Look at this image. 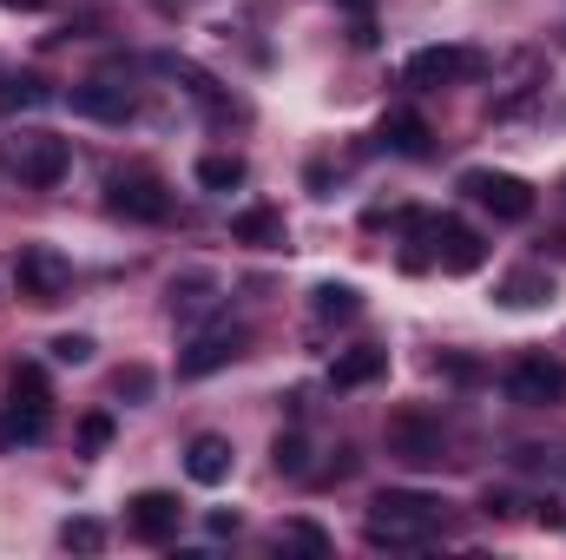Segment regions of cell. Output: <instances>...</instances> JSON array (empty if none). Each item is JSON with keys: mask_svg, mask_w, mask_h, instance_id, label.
I'll use <instances>...</instances> for the list:
<instances>
[{"mask_svg": "<svg viewBox=\"0 0 566 560\" xmlns=\"http://www.w3.org/2000/svg\"><path fill=\"white\" fill-rule=\"evenodd\" d=\"M244 343H251V336H244L238 323H218V330H198V336L185 343V356H178V376H191V383H198V376H211V370H224V363H238V356H244Z\"/></svg>", "mask_w": 566, "mask_h": 560, "instance_id": "8fae6325", "label": "cell"}, {"mask_svg": "<svg viewBox=\"0 0 566 560\" xmlns=\"http://www.w3.org/2000/svg\"><path fill=\"white\" fill-rule=\"evenodd\" d=\"M126 521H133V535H139V541H171V535H178V521H185V508H178V495L145 488V495L126 501Z\"/></svg>", "mask_w": 566, "mask_h": 560, "instance_id": "4fadbf2b", "label": "cell"}, {"mask_svg": "<svg viewBox=\"0 0 566 560\" xmlns=\"http://www.w3.org/2000/svg\"><path fill=\"white\" fill-rule=\"evenodd\" d=\"M13 283H20V297L27 303H60L66 290H73V258H60L53 245H20V258H13Z\"/></svg>", "mask_w": 566, "mask_h": 560, "instance_id": "52a82bcc", "label": "cell"}, {"mask_svg": "<svg viewBox=\"0 0 566 560\" xmlns=\"http://www.w3.org/2000/svg\"><path fill=\"white\" fill-rule=\"evenodd\" d=\"M60 548H66V554H99V548H106V528L80 515V521H66V528H60Z\"/></svg>", "mask_w": 566, "mask_h": 560, "instance_id": "603a6c76", "label": "cell"}, {"mask_svg": "<svg viewBox=\"0 0 566 560\" xmlns=\"http://www.w3.org/2000/svg\"><path fill=\"white\" fill-rule=\"evenodd\" d=\"M66 165H73V145L60 133H46V126H20V133L0 139V172L27 191H53L66 178Z\"/></svg>", "mask_w": 566, "mask_h": 560, "instance_id": "3957f363", "label": "cell"}, {"mask_svg": "<svg viewBox=\"0 0 566 560\" xmlns=\"http://www.w3.org/2000/svg\"><path fill=\"white\" fill-rule=\"evenodd\" d=\"M106 205H113L119 218H133V225H165V218H171V191H165V178L145 172V165L106 172Z\"/></svg>", "mask_w": 566, "mask_h": 560, "instance_id": "5b68a950", "label": "cell"}, {"mask_svg": "<svg viewBox=\"0 0 566 560\" xmlns=\"http://www.w3.org/2000/svg\"><path fill=\"white\" fill-rule=\"evenodd\" d=\"M441 528V501L416 488H382L369 501V548H422Z\"/></svg>", "mask_w": 566, "mask_h": 560, "instance_id": "7a4b0ae2", "label": "cell"}, {"mask_svg": "<svg viewBox=\"0 0 566 560\" xmlns=\"http://www.w3.org/2000/svg\"><path fill=\"white\" fill-rule=\"evenodd\" d=\"M106 442H113V416H106V409H93V416L80 422V448H86V455H99Z\"/></svg>", "mask_w": 566, "mask_h": 560, "instance_id": "4316f807", "label": "cell"}, {"mask_svg": "<svg viewBox=\"0 0 566 560\" xmlns=\"http://www.w3.org/2000/svg\"><path fill=\"white\" fill-rule=\"evenodd\" d=\"M474 73H488V60H481L474 46H422V53H409V66H402V80H409V86H422V93L468 86Z\"/></svg>", "mask_w": 566, "mask_h": 560, "instance_id": "ba28073f", "label": "cell"}, {"mask_svg": "<svg viewBox=\"0 0 566 560\" xmlns=\"http://www.w3.org/2000/svg\"><path fill=\"white\" fill-rule=\"evenodd\" d=\"M218 290H224V283L211 278V271L171 278V310H178V317H205V310H218Z\"/></svg>", "mask_w": 566, "mask_h": 560, "instance_id": "ffe728a7", "label": "cell"}, {"mask_svg": "<svg viewBox=\"0 0 566 560\" xmlns=\"http://www.w3.org/2000/svg\"><path fill=\"white\" fill-rule=\"evenodd\" d=\"M244 178H251V165H244L238 152H205V158H198V185H205V191H238Z\"/></svg>", "mask_w": 566, "mask_h": 560, "instance_id": "44dd1931", "label": "cell"}, {"mask_svg": "<svg viewBox=\"0 0 566 560\" xmlns=\"http://www.w3.org/2000/svg\"><path fill=\"white\" fill-rule=\"evenodd\" d=\"M0 7H7V13H40L46 0H0Z\"/></svg>", "mask_w": 566, "mask_h": 560, "instance_id": "f1b7e54d", "label": "cell"}, {"mask_svg": "<svg viewBox=\"0 0 566 560\" xmlns=\"http://www.w3.org/2000/svg\"><path fill=\"white\" fill-rule=\"evenodd\" d=\"M46 350H53V363H73V370H80V363H93V336H80V330H66V336H53Z\"/></svg>", "mask_w": 566, "mask_h": 560, "instance_id": "d4e9b609", "label": "cell"}, {"mask_svg": "<svg viewBox=\"0 0 566 560\" xmlns=\"http://www.w3.org/2000/svg\"><path fill=\"white\" fill-rule=\"evenodd\" d=\"M113 390H119L126 403H145V396H151V370H139V363H133V370H119V383H113Z\"/></svg>", "mask_w": 566, "mask_h": 560, "instance_id": "83f0119b", "label": "cell"}, {"mask_svg": "<svg viewBox=\"0 0 566 560\" xmlns=\"http://www.w3.org/2000/svg\"><path fill=\"white\" fill-rule=\"evenodd\" d=\"M494 303L501 310H541V303H554V278L547 271H514V278H501Z\"/></svg>", "mask_w": 566, "mask_h": 560, "instance_id": "ac0fdd59", "label": "cell"}, {"mask_svg": "<svg viewBox=\"0 0 566 560\" xmlns=\"http://www.w3.org/2000/svg\"><path fill=\"white\" fill-rule=\"evenodd\" d=\"M376 139L389 145L396 158H428V152H434L428 120H422V113H402V106H396V113H382V133H376Z\"/></svg>", "mask_w": 566, "mask_h": 560, "instance_id": "2e32d148", "label": "cell"}, {"mask_svg": "<svg viewBox=\"0 0 566 560\" xmlns=\"http://www.w3.org/2000/svg\"><path fill=\"white\" fill-rule=\"evenodd\" d=\"M66 106H73L80 120H99V126H126V120H133V86H119L113 73H93V80H80V86L66 93Z\"/></svg>", "mask_w": 566, "mask_h": 560, "instance_id": "30bf717a", "label": "cell"}, {"mask_svg": "<svg viewBox=\"0 0 566 560\" xmlns=\"http://www.w3.org/2000/svg\"><path fill=\"white\" fill-rule=\"evenodd\" d=\"M7 435L0 442H46L53 435V390H46V370L40 363H20L13 376H7Z\"/></svg>", "mask_w": 566, "mask_h": 560, "instance_id": "277c9868", "label": "cell"}, {"mask_svg": "<svg viewBox=\"0 0 566 560\" xmlns=\"http://www.w3.org/2000/svg\"><path fill=\"white\" fill-rule=\"evenodd\" d=\"M461 191L481 205V211H494L501 225H527L534 218V185L527 178H514V172H461Z\"/></svg>", "mask_w": 566, "mask_h": 560, "instance_id": "8992f818", "label": "cell"}, {"mask_svg": "<svg viewBox=\"0 0 566 560\" xmlns=\"http://www.w3.org/2000/svg\"><path fill=\"white\" fill-rule=\"evenodd\" d=\"M402 225H409V251H402V265H409V271L441 265L448 278H474V271L488 265L481 231H468L461 218H441V211H402Z\"/></svg>", "mask_w": 566, "mask_h": 560, "instance_id": "6da1fadb", "label": "cell"}, {"mask_svg": "<svg viewBox=\"0 0 566 560\" xmlns=\"http://www.w3.org/2000/svg\"><path fill=\"white\" fill-rule=\"evenodd\" d=\"M283 548H296V554H329V535H323V528H316V521H290V528H283Z\"/></svg>", "mask_w": 566, "mask_h": 560, "instance_id": "cb8c5ba5", "label": "cell"}, {"mask_svg": "<svg viewBox=\"0 0 566 560\" xmlns=\"http://www.w3.org/2000/svg\"><path fill=\"white\" fill-rule=\"evenodd\" d=\"M277 475H310V455H303V435H277Z\"/></svg>", "mask_w": 566, "mask_h": 560, "instance_id": "484cf974", "label": "cell"}, {"mask_svg": "<svg viewBox=\"0 0 566 560\" xmlns=\"http://www.w3.org/2000/svg\"><path fill=\"white\" fill-rule=\"evenodd\" d=\"M310 310H316L323 323H356V317H363V290H356V283H316V290H310Z\"/></svg>", "mask_w": 566, "mask_h": 560, "instance_id": "d6986e66", "label": "cell"}, {"mask_svg": "<svg viewBox=\"0 0 566 560\" xmlns=\"http://www.w3.org/2000/svg\"><path fill=\"white\" fill-rule=\"evenodd\" d=\"M46 100H53V86L33 80V73H20V80L0 86V113H33V106H46Z\"/></svg>", "mask_w": 566, "mask_h": 560, "instance_id": "7402d4cb", "label": "cell"}, {"mask_svg": "<svg viewBox=\"0 0 566 560\" xmlns=\"http://www.w3.org/2000/svg\"><path fill=\"white\" fill-rule=\"evenodd\" d=\"M389 455L409 462V468H434V462H441V428H434L422 409L389 416Z\"/></svg>", "mask_w": 566, "mask_h": 560, "instance_id": "7c38bea8", "label": "cell"}, {"mask_svg": "<svg viewBox=\"0 0 566 560\" xmlns=\"http://www.w3.org/2000/svg\"><path fill=\"white\" fill-rule=\"evenodd\" d=\"M231 245H251V251H283L290 245V225H283L277 205H244L231 218Z\"/></svg>", "mask_w": 566, "mask_h": 560, "instance_id": "9a60e30c", "label": "cell"}, {"mask_svg": "<svg viewBox=\"0 0 566 560\" xmlns=\"http://www.w3.org/2000/svg\"><path fill=\"white\" fill-rule=\"evenodd\" d=\"M231 468H238V448H231L224 435H191V448H185V475H191L198 488H224Z\"/></svg>", "mask_w": 566, "mask_h": 560, "instance_id": "5bb4252c", "label": "cell"}, {"mask_svg": "<svg viewBox=\"0 0 566 560\" xmlns=\"http://www.w3.org/2000/svg\"><path fill=\"white\" fill-rule=\"evenodd\" d=\"M566 396V363H554V356H521L514 370H507V403H521V409H554Z\"/></svg>", "mask_w": 566, "mask_h": 560, "instance_id": "9c48e42d", "label": "cell"}, {"mask_svg": "<svg viewBox=\"0 0 566 560\" xmlns=\"http://www.w3.org/2000/svg\"><path fill=\"white\" fill-rule=\"evenodd\" d=\"M376 376H389V350H376V343L343 350V356L329 363V390H363V383H376Z\"/></svg>", "mask_w": 566, "mask_h": 560, "instance_id": "e0dca14e", "label": "cell"}]
</instances>
